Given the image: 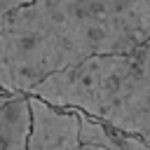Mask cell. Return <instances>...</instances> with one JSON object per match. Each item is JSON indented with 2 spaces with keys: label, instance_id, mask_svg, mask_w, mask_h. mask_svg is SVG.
Instances as JSON below:
<instances>
[{
  "label": "cell",
  "instance_id": "6da1fadb",
  "mask_svg": "<svg viewBox=\"0 0 150 150\" xmlns=\"http://www.w3.org/2000/svg\"><path fill=\"white\" fill-rule=\"evenodd\" d=\"M150 40V0H35L0 35V89L28 94L91 56L134 54Z\"/></svg>",
  "mask_w": 150,
  "mask_h": 150
},
{
  "label": "cell",
  "instance_id": "52a82bcc",
  "mask_svg": "<svg viewBox=\"0 0 150 150\" xmlns=\"http://www.w3.org/2000/svg\"><path fill=\"white\" fill-rule=\"evenodd\" d=\"M110 129H112V127H110ZM112 136H115V141L120 143V150H150V145L143 143V141L136 138V136L122 134V131H117V129H112Z\"/></svg>",
  "mask_w": 150,
  "mask_h": 150
},
{
  "label": "cell",
  "instance_id": "277c9868",
  "mask_svg": "<svg viewBox=\"0 0 150 150\" xmlns=\"http://www.w3.org/2000/svg\"><path fill=\"white\" fill-rule=\"evenodd\" d=\"M33 129L28 138V150H91L80 143V120L75 110L54 108L28 94Z\"/></svg>",
  "mask_w": 150,
  "mask_h": 150
},
{
  "label": "cell",
  "instance_id": "ba28073f",
  "mask_svg": "<svg viewBox=\"0 0 150 150\" xmlns=\"http://www.w3.org/2000/svg\"><path fill=\"white\" fill-rule=\"evenodd\" d=\"M91 150H101V148H91Z\"/></svg>",
  "mask_w": 150,
  "mask_h": 150
},
{
  "label": "cell",
  "instance_id": "8992f818",
  "mask_svg": "<svg viewBox=\"0 0 150 150\" xmlns=\"http://www.w3.org/2000/svg\"><path fill=\"white\" fill-rule=\"evenodd\" d=\"M30 2H35V0H0V35H2V30H5L7 19H9L14 12L28 7Z\"/></svg>",
  "mask_w": 150,
  "mask_h": 150
},
{
  "label": "cell",
  "instance_id": "9c48e42d",
  "mask_svg": "<svg viewBox=\"0 0 150 150\" xmlns=\"http://www.w3.org/2000/svg\"><path fill=\"white\" fill-rule=\"evenodd\" d=\"M0 150H2V148H0Z\"/></svg>",
  "mask_w": 150,
  "mask_h": 150
},
{
  "label": "cell",
  "instance_id": "3957f363",
  "mask_svg": "<svg viewBox=\"0 0 150 150\" xmlns=\"http://www.w3.org/2000/svg\"><path fill=\"white\" fill-rule=\"evenodd\" d=\"M101 122L150 145V40L131 54L129 68Z\"/></svg>",
  "mask_w": 150,
  "mask_h": 150
},
{
  "label": "cell",
  "instance_id": "5b68a950",
  "mask_svg": "<svg viewBox=\"0 0 150 150\" xmlns=\"http://www.w3.org/2000/svg\"><path fill=\"white\" fill-rule=\"evenodd\" d=\"M75 112H77V120H80V134L77 136H80L82 145L101 148V150H120V143L115 141L112 129L105 122H101V120H96V117H91L82 110H75Z\"/></svg>",
  "mask_w": 150,
  "mask_h": 150
},
{
  "label": "cell",
  "instance_id": "7a4b0ae2",
  "mask_svg": "<svg viewBox=\"0 0 150 150\" xmlns=\"http://www.w3.org/2000/svg\"><path fill=\"white\" fill-rule=\"evenodd\" d=\"M131 54H103L91 56L77 66L59 70L35 84L28 94L61 110H82L101 120L110 105L115 89L127 73Z\"/></svg>",
  "mask_w": 150,
  "mask_h": 150
}]
</instances>
